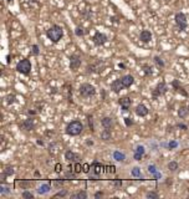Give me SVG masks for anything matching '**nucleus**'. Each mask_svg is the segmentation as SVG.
Segmentation results:
<instances>
[{
	"label": "nucleus",
	"mask_w": 189,
	"mask_h": 199,
	"mask_svg": "<svg viewBox=\"0 0 189 199\" xmlns=\"http://www.w3.org/2000/svg\"><path fill=\"white\" fill-rule=\"evenodd\" d=\"M46 36L51 43L57 44L62 39V36H64V30H62V28L60 25H52L50 29H47Z\"/></svg>",
	"instance_id": "nucleus-1"
},
{
	"label": "nucleus",
	"mask_w": 189,
	"mask_h": 199,
	"mask_svg": "<svg viewBox=\"0 0 189 199\" xmlns=\"http://www.w3.org/2000/svg\"><path fill=\"white\" fill-rule=\"evenodd\" d=\"M66 133L69 136H78L82 133L83 131V124L81 121H78V119H75V121L70 122L69 124L66 126Z\"/></svg>",
	"instance_id": "nucleus-2"
},
{
	"label": "nucleus",
	"mask_w": 189,
	"mask_h": 199,
	"mask_svg": "<svg viewBox=\"0 0 189 199\" xmlns=\"http://www.w3.org/2000/svg\"><path fill=\"white\" fill-rule=\"evenodd\" d=\"M78 93L83 98H90L96 95V88H95L91 83H82L78 88Z\"/></svg>",
	"instance_id": "nucleus-3"
},
{
	"label": "nucleus",
	"mask_w": 189,
	"mask_h": 199,
	"mask_svg": "<svg viewBox=\"0 0 189 199\" xmlns=\"http://www.w3.org/2000/svg\"><path fill=\"white\" fill-rule=\"evenodd\" d=\"M16 71L20 72V74H23V75H29L30 71H31V62H30V60L24 59L21 61H19L18 65H16Z\"/></svg>",
	"instance_id": "nucleus-4"
},
{
	"label": "nucleus",
	"mask_w": 189,
	"mask_h": 199,
	"mask_svg": "<svg viewBox=\"0 0 189 199\" xmlns=\"http://www.w3.org/2000/svg\"><path fill=\"white\" fill-rule=\"evenodd\" d=\"M174 20H176V24L178 26V29L180 31H184L188 26V21H187V16L184 13H177L176 16H174Z\"/></svg>",
	"instance_id": "nucleus-5"
},
{
	"label": "nucleus",
	"mask_w": 189,
	"mask_h": 199,
	"mask_svg": "<svg viewBox=\"0 0 189 199\" xmlns=\"http://www.w3.org/2000/svg\"><path fill=\"white\" fill-rule=\"evenodd\" d=\"M107 40H108V39H107V35L103 34V33H99V31H97V33L93 35V38H92L93 44L96 45V46H101V45H103V44H106Z\"/></svg>",
	"instance_id": "nucleus-6"
},
{
	"label": "nucleus",
	"mask_w": 189,
	"mask_h": 199,
	"mask_svg": "<svg viewBox=\"0 0 189 199\" xmlns=\"http://www.w3.org/2000/svg\"><path fill=\"white\" fill-rule=\"evenodd\" d=\"M82 64V60H81V56H78V55H72L70 57V69L72 71H76L80 69V66Z\"/></svg>",
	"instance_id": "nucleus-7"
},
{
	"label": "nucleus",
	"mask_w": 189,
	"mask_h": 199,
	"mask_svg": "<svg viewBox=\"0 0 189 199\" xmlns=\"http://www.w3.org/2000/svg\"><path fill=\"white\" fill-rule=\"evenodd\" d=\"M167 85H166V82L164 81H162L159 82L158 85H157V87L153 90V92H152V95H153V97H159L162 95H164V93L167 92Z\"/></svg>",
	"instance_id": "nucleus-8"
},
{
	"label": "nucleus",
	"mask_w": 189,
	"mask_h": 199,
	"mask_svg": "<svg viewBox=\"0 0 189 199\" xmlns=\"http://www.w3.org/2000/svg\"><path fill=\"white\" fill-rule=\"evenodd\" d=\"M118 103L121 104V107H122V111L127 112V111H129L131 104H132V101H131L129 97H122V98L118 99Z\"/></svg>",
	"instance_id": "nucleus-9"
},
{
	"label": "nucleus",
	"mask_w": 189,
	"mask_h": 199,
	"mask_svg": "<svg viewBox=\"0 0 189 199\" xmlns=\"http://www.w3.org/2000/svg\"><path fill=\"white\" fill-rule=\"evenodd\" d=\"M101 124H102V127L104 129H112L113 128V126H114V121H113V118L112 117H103L102 118V121H101Z\"/></svg>",
	"instance_id": "nucleus-10"
},
{
	"label": "nucleus",
	"mask_w": 189,
	"mask_h": 199,
	"mask_svg": "<svg viewBox=\"0 0 189 199\" xmlns=\"http://www.w3.org/2000/svg\"><path fill=\"white\" fill-rule=\"evenodd\" d=\"M123 88H126V87L123 86L122 80H121V78H118V80H114V81L111 83V90H112L113 92H116V93L121 92V91L123 90Z\"/></svg>",
	"instance_id": "nucleus-11"
},
{
	"label": "nucleus",
	"mask_w": 189,
	"mask_h": 199,
	"mask_svg": "<svg viewBox=\"0 0 189 199\" xmlns=\"http://www.w3.org/2000/svg\"><path fill=\"white\" fill-rule=\"evenodd\" d=\"M136 114L139 117H146L147 114H148V108H147L146 104H143V103L138 104V106L136 107Z\"/></svg>",
	"instance_id": "nucleus-12"
},
{
	"label": "nucleus",
	"mask_w": 189,
	"mask_h": 199,
	"mask_svg": "<svg viewBox=\"0 0 189 199\" xmlns=\"http://www.w3.org/2000/svg\"><path fill=\"white\" fill-rule=\"evenodd\" d=\"M50 190H51V185L49 184V183H41V184L38 187V189H36V192H38L40 195L47 194Z\"/></svg>",
	"instance_id": "nucleus-13"
},
{
	"label": "nucleus",
	"mask_w": 189,
	"mask_h": 199,
	"mask_svg": "<svg viewBox=\"0 0 189 199\" xmlns=\"http://www.w3.org/2000/svg\"><path fill=\"white\" fill-rule=\"evenodd\" d=\"M139 40L142 41V43H149V41L152 40V33L149 30H143V31H141V34H139Z\"/></svg>",
	"instance_id": "nucleus-14"
},
{
	"label": "nucleus",
	"mask_w": 189,
	"mask_h": 199,
	"mask_svg": "<svg viewBox=\"0 0 189 199\" xmlns=\"http://www.w3.org/2000/svg\"><path fill=\"white\" fill-rule=\"evenodd\" d=\"M122 83H123V86L126 87V88H128V87H131L133 85V82H134V77L132 76V75H124L122 78Z\"/></svg>",
	"instance_id": "nucleus-15"
},
{
	"label": "nucleus",
	"mask_w": 189,
	"mask_h": 199,
	"mask_svg": "<svg viewBox=\"0 0 189 199\" xmlns=\"http://www.w3.org/2000/svg\"><path fill=\"white\" fill-rule=\"evenodd\" d=\"M102 69H103V66H101V61H96L95 64L87 67V71L88 72H101Z\"/></svg>",
	"instance_id": "nucleus-16"
},
{
	"label": "nucleus",
	"mask_w": 189,
	"mask_h": 199,
	"mask_svg": "<svg viewBox=\"0 0 189 199\" xmlns=\"http://www.w3.org/2000/svg\"><path fill=\"white\" fill-rule=\"evenodd\" d=\"M103 168H104V167H103L102 164H99V163H97V162H95V163L91 166V174L99 176Z\"/></svg>",
	"instance_id": "nucleus-17"
},
{
	"label": "nucleus",
	"mask_w": 189,
	"mask_h": 199,
	"mask_svg": "<svg viewBox=\"0 0 189 199\" xmlns=\"http://www.w3.org/2000/svg\"><path fill=\"white\" fill-rule=\"evenodd\" d=\"M34 119L33 118H26L25 121L21 123V128L25 129V131H31L34 128Z\"/></svg>",
	"instance_id": "nucleus-18"
},
{
	"label": "nucleus",
	"mask_w": 189,
	"mask_h": 199,
	"mask_svg": "<svg viewBox=\"0 0 189 199\" xmlns=\"http://www.w3.org/2000/svg\"><path fill=\"white\" fill-rule=\"evenodd\" d=\"M65 159L67 162H77L78 154H76L75 152H72V151H67L65 153Z\"/></svg>",
	"instance_id": "nucleus-19"
},
{
	"label": "nucleus",
	"mask_w": 189,
	"mask_h": 199,
	"mask_svg": "<svg viewBox=\"0 0 189 199\" xmlns=\"http://www.w3.org/2000/svg\"><path fill=\"white\" fill-rule=\"evenodd\" d=\"M113 159L117 162H124L126 161V154L121 151H114L113 152Z\"/></svg>",
	"instance_id": "nucleus-20"
},
{
	"label": "nucleus",
	"mask_w": 189,
	"mask_h": 199,
	"mask_svg": "<svg viewBox=\"0 0 189 199\" xmlns=\"http://www.w3.org/2000/svg\"><path fill=\"white\" fill-rule=\"evenodd\" d=\"M188 113H189V108L185 106H180L179 109H178V116L180 118H185L188 116Z\"/></svg>",
	"instance_id": "nucleus-21"
},
{
	"label": "nucleus",
	"mask_w": 189,
	"mask_h": 199,
	"mask_svg": "<svg viewBox=\"0 0 189 199\" xmlns=\"http://www.w3.org/2000/svg\"><path fill=\"white\" fill-rule=\"evenodd\" d=\"M111 129H103L101 132V139L103 141H109L111 139Z\"/></svg>",
	"instance_id": "nucleus-22"
},
{
	"label": "nucleus",
	"mask_w": 189,
	"mask_h": 199,
	"mask_svg": "<svg viewBox=\"0 0 189 199\" xmlns=\"http://www.w3.org/2000/svg\"><path fill=\"white\" fill-rule=\"evenodd\" d=\"M131 174H132V177H134V178H142L143 177L142 176V172H141L139 167H133L132 171H131Z\"/></svg>",
	"instance_id": "nucleus-23"
},
{
	"label": "nucleus",
	"mask_w": 189,
	"mask_h": 199,
	"mask_svg": "<svg viewBox=\"0 0 189 199\" xmlns=\"http://www.w3.org/2000/svg\"><path fill=\"white\" fill-rule=\"evenodd\" d=\"M71 198H76V199H86V198H87V193H86L85 190H80V192L75 193V194H72Z\"/></svg>",
	"instance_id": "nucleus-24"
},
{
	"label": "nucleus",
	"mask_w": 189,
	"mask_h": 199,
	"mask_svg": "<svg viewBox=\"0 0 189 199\" xmlns=\"http://www.w3.org/2000/svg\"><path fill=\"white\" fill-rule=\"evenodd\" d=\"M133 152H136V153H141V154H143V156H144V153H146V148H144V146H142V144H137V146L134 147Z\"/></svg>",
	"instance_id": "nucleus-25"
},
{
	"label": "nucleus",
	"mask_w": 189,
	"mask_h": 199,
	"mask_svg": "<svg viewBox=\"0 0 189 199\" xmlns=\"http://www.w3.org/2000/svg\"><path fill=\"white\" fill-rule=\"evenodd\" d=\"M75 35L78 36V38H81V36L85 35V30H83V28H81V26H76V29H75Z\"/></svg>",
	"instance_id": "nucleus-26"
},
{
	"label": "nucleus",
	"mask_w": 189,
	"mask_h": 199,
	"mask_svg": "<svg viewBox=\"0 0 189 199\" xmlns=\"http://www.w3.org/2000/svg\"><path fill=\"white\" fill-rule=\"evenodd\" d=\"M76 172L75 171H73V169H71V171H69V172H66V173H65V177L67 178V179H75V178H76Z\"/></svg>",
	"instance_id": "nucleus-27"
},
{
	"label": "nucleus",
	"mask_w": 189,
	"mask_h": 199,
	"mask_svg": "<svg viewBox=\"0 0 189 199\" xmlns=\"http://www.w3.org/2000/svg\"><path fill=\"white\" fill-rule=\"evenodd\" d=\"M168 169L172 172H176L178 169V163L177 162H169V163H168Z\"/></svg>",
	"instance_id": "nucleus-28"
},
{
	"label": "nucleus",
	"mask_w": 189,
	"mask_h": 199,
	"mask_svg": "<svg viewBox=\"0 0 189 199\" xmlns=\"http://www.w3.org/2000/svg\"><path fill=\"white\" fill-rule=\"evenodd\" d=\"M21 197H23L24 199H34V194H33L31 192H29V190H24L23 194H21Z\"/></svg>",
	"instance_id": "nucleus-29"
},
{
	"label": "nucleus",
	"mask_w": 189,
	"mask_h": 199,
	"mask_svg": "<svg viewBox=\"0 0 189 199\" xmlns=\"http://www.w3.org/2000/svg\"><path fill=\"white\" fill-rule=\"evenodd\" d=\"M73 171H75L77 174L81 173V171H83V166H81L80 163H78V162H76V163L73 164Z\"/></svg>",
	"instance_id": "nucleus-30"
},
{
	"label": "nucleus",
	"mask_w": 189,
	"mask_h": 199,
	"mask_svg": "<svg viewBox=\"0 0 189 199\" xmlns=\"http://www.w3.org/2000/svg\"><path fill=\"white\" fill-rule=\"evenodd\" d=\"M10 192L11 190H10L8 187H4V185L0 187V194L1 195H8V194H10Z\"/></svg>",
	"instance_id": "nucleus-31"
},
{
	"label": "nucleus",
	"mask_w": 189,
	"mask_h": 199,
	"mask_svg": "<svg viewBox=\"0 0 189 199\" xmlns=\"http://www.w3.org/2000/svg\"><path fill=\"white\" fill-rule=\"evenodd\" d=\"M148 172L151 173V176H153V174H156L157 172H158V168H157L154 164H149L148 166Z\"/></svg>",
	"instance_id": "nucleus-32"
},
{
	"label": "nucleus",
	"mask_w": 189,
	"mask_h": 199,
	"mask_svg": "<svg viewBox=\"0 0 189 199\" xmlns=\"http://www.w3.org/2000/svg\"><path fill=\"white\" fill-rule=\"evenodd\" d=\"M4 174L6 176V177L13 176L14 174V168H13V167H6V168L4 169Z\"/></svg>",
	"instance_id": "nucleus-33"
},
{
	"label": "nucleus",
	"mask_w": 189,
	"mask_h": 199,
	"mask_svg": "<svg viewBox=\"0 0 189 199\" xmlns=\"http://www.w3.org/2000/svg\"><path fill=\"white\" fill-rule=\"evenodd\" d=\"M154 62L157 65H158L159 67H164V61L161 59L159 56H154Z\"/></svg>",
	"instance_id": "nucleus-34"
},
{
	"label": "nucleus",
	"mask_w": 189,
	"mask_h": 199,
	"mask_svg": "<svg viewBox=\"0 0 189 199\" xmlns=\"http://www.w3.org/2000/svg\"><path fill=\"white\" fill-rule=\"evenodd\" d=\"M39 46L38 45H36V44H34L33 46H31V54H33L34 56H38L39 55Z\"/></svg>",
	"instance_id": "nucleus-35"
},
{
	"label": "nucleus",
	"mask_w": 189,
	"mask_h": 199,
	"mask_svg": "<svg viewBox=\"0 0 189 199\" xmlns=\"http://www.w3.org/2000/svg\"><path fill=\"white\" fill-rule=\"evenodd\" d=\"M146 197L148 199H158V194H157L156 192H148L146 194Z\"/></svg>",
	"instance_id": "nucleus-36"
},
{
	"label": "nucleus",
	"mask_w": 189,
	"mask_h": 199,
	"mask_svg": "<svg viewBox=\"0 0 189 199\" xmlns=\"http://www.w3.org/2000/svg\"><path fill=\"white\" fill-rule=\"evenodd\" d=\"M104 168H106L107 173H116V167L114 166H106Z\"/></svg>",
	"instance_id": "nucleus-37"
},
{
	"label": "nucleus",
	"mask_w": 189,
	"mask_h": 199,
	"mask_svg": "<svg viewBox=\"0 0 189 199\" xmlns=\"http://www.w3.org/2000/svg\"><path fill=\"white\" fill-rule=\"evenodd\" d=\"M67 194H69V193H67V190H66V189H64V190H60V192H57L54 197H55V198H56V197H61V198H62V197H66Z\"/></svg>",
	"instance_id": "nucleus-38"
},
{
	"label": "nucleus",
	"mask_w": 189,
	"mask_h": 199,
	"mask_svg": "<svg viewBox=\"0 0 189 199\" xmlns=\"http://www.w3.org/2000/svg\"><path fill=\"white\" fill-rule=\"evenodd\" d=\"M143 71H144L146 75H152V67L148 66V65H144V66H143Z\"/></svg>",
	"instance_id": "nucleus-39"
},
{
	"label": "nucleus",
	"mask_w": 189,
	"mask_h": 199,
	"mask_svg": "<svg viewBox=\"0 0 189 199\" xmlns=\"http://www.w3.org/2000/svg\"><path fill=\"white\" fill-rule=\"evenodd\" d=\"M15 102V95H9L8 97H6V103L8 104H11V103H14Z\"/></svg>",
	"instance_id": "nucleus-40"
},
{
	"label": "nucleus",
	"mask_w": 189,
	"mask_h": 199,
	"mask_svg": "<svg viewBox=\"0 0 189 199\" xmlns=\"http://www.w3.org/2000/svg\"><path fill=\"white\" fill-rule=\"evenodd\" d=\"M177 147H178V143L176 142V141H171V142L168 143V148H169V149H174Z\"/></svg>",
	"instance_id": "nucleus-41"
},
{
	"label": "nucleus",
	"mask_w": 189,
	"mask_h": 199,
	"mask_svg": "<svg viewBox=\"0 0 189 199\" xmlns=\"http://www.w3.org/2000/svg\"><path fill=\"white\" fill-rule=\"evenodd\" d=\"M52 184H54L56 188H60V187H62V184H64V181L57 179V181H54V182H52Z\"/></svg>",
	"instance_id": "nucleus-42"
},
{
	"label": "nucleus",
	"mask_w": 189,
	"mask_h": 199,
	"mask_svg": "<svg viewBox=\"0 0 189 199\" xmlns=\"http://www.w3.org/2000/svg\"><path fill=\"white\" fill-rule=\"evenodd\" d=\"M113 185H114L116 189H119V188L122 187V181H121V179H116V181L113 182Z\"/></svg>",
	"instance_id": "nucleus-43"
},
{
	"label": "nucleus",
	"mask_w": 189,
	"mask_h": 199,
	"mask_svg": "<svg viewBox=\"0 0 189 199\" xmlns=\"http://www.w3.org/2000/svg\"><path fill=\"white\" fill-rule=\"evenodd\" d=\"M88 126H90V129L93 132L95 128H93V118H92V116H88Z\"/></svg>",
	"instance_id": "nucleus-44"
},
{
	"label": "nucleus",
	"mask_w": 189,
	"mask_h": 199,
	"mask_svg": "<svg viewBox=\"0 0 189 199\" xmlns=\"http://www.w3.org/2000/svg\"><path fill=\"white\" fill-rule=\"evenodd\" d=\"M177 92H179V93H182V95H183V96H184V97H187V96H188V92H185V91H184V88H183V87H180V86H179V87H178V88H177Z\"/></svg>",
	"instance_id": "nucleus-45"
},
{
	"label": "nucleus",
	"mask_w": 189,
	"mask_h": 199,
	"mask_svg": "<svg viewBox=\"0 0 189 199\" xmlns=\"http://www.w3.org/2000/svg\"><path fill=\"white\" fill-rule=\"evenodd\" d=\"M90 169H91V166H90V164H87V163L83 164V171H82V172H85V173H90Z\"/></svg>",
	"instance_id": "nucleus-46"
},
{
	"label": "nucleus",
	"mask_w": 189,
	"mask_h": 199,
	"mask_svg": "<svg viewBox=\"0 0 189 199\" xmlns=\"http://www.w3.org/2000/svg\"><path fill=\"white\" fill-rule=\"evenodd\" d=\"M61 171H62V164L57 163V164L55 166V172H56V173H61Z\"/></svg>",
	"instance_id": "nucleus-47"
},
{
	"label": "nucleus",
	"mask_w": 189,
	"mask_h": 199,
	"mask_svg": "<svg viewBox=\"0 0 189 199\" xmlns=\"http://www.w3.org/2000/svg\"><path fill=\"white\" fill-rule=\"evenodd\" d=\"M142 157H143V154H141V153H136V152H134L133 158H134L136 161H141V159H142Z\"/></svg>",
	"instance_id": "nucleus-48"
},
{
	"label": "nucleus",
	"mask_w": 189,
	"mask_h": 199,
	"mask_svg": "<svg viewBox=\"0 0 189 199\" xmlns=\"http://www.w3.org/2000/svg\"><path fill=\"white\" fill-rule=\"evenodd\" d=\"M124 122H126V126H132L133 124V121H132V118H124Z\"/></svg>",
	"instance_id": "nucleus-49"
},
{
	"label": "nucleus",
	"mask_w": 189,
	"mask_h": 199,
	"mask_svg": "<svg viewBox=\"0 0 189 199\" xmlns=\"http://www.w3.org/2000/svg\"><path fill=\"white\" fill-rule=\"evenodd\" d=\"M172 86H173V87H174L176 90H177V88L179 87V82H178V80H173V82H172Z\"/></svg>",
	"instance_id": "nucleus-50"
},
{
	"label": "nucleus",
	"mask_w": 189,
	"mask_h": 199,
	"mask_svg": "<svg viewBox=\"0 0 189 199\" xmlns=\"http://www.w3.org/2000/svg\"><path fill=\"white\" fill-rule=\"evenodd\" d=\"M153 178H154V179H161V178H162V173H159V172H157L156 174H153Z\"/></svg>",
	"instance_id": "nucleus-51"
},
{
	"label": "nucleus",
	"mask_w": 189,
	"mask_h": 199,
	"mask_svg": "<svg viewBox=\"0 0 189 199\" xmlns=\"http://www.w3.org/2000/svg\"><path fill=\"white\" fill-rule=\"evenodd\" d=\"M99 197H103V192H97L95 194V198H99Z\"/></svg>",
	"instance_id": "nucleus-52"
},
{
	"label": "nucleus",
	"mask_w": 189,
	"mask_h": 199,
	"mask_svg": "<svg viewBox=\"0 0 189 199\" xmlns=\"http://www.w3.org/2000/svg\"><path fill=\"white\" fill-rule=\"evenodd\" d=\"M178 127L182 128V129H187V128H188L187 126H185V124H183V123H179V124H178Z\"/></svg>",
	"instance_id": "nucleus-53"
},
{
	"label": "nucleus",
	"mask_w": 189,
	"mask_h": 199,
	"mask_svg": "<svg viewBox=\"0 0 189 199\" xmlns=\"http://www.w3.org/2000/svg\"><path fill=\"white\" fill-rule=\"evenodd\" d=\"M92 144H93L92 141H87V146H92Z\"/></svg>",
	"instance_id": "nucleus-54"
},
{
	"label": "nucleus",
	"mask_w": 189,
	"mask_h": 199,
	"mask_svg": "<svg viewBox=\"0 0 189 199\" xmlns=\"http://www.w3.org/2000/svg\"><path fill=\"white\" fill-rule=\"evenodd\" d=\"M38 144H40V146H44V142H43V141H38Z\"/></svg>",
	"instance_id": "nucleus-55"
},
{
	"label": "nucleus",
	"mask_w": 189,
	"mask_h": 199,
	"mask_svg": "<svg viewBox=\"0 0 189 199\" xmlns=\"http://www.w3.org/2000/svg\"><path fill=\"white\" fill-rule=\"evenodd\" d=\"M118 66L121 67V69H124V65H123V64H118Z\"/></svg>",
	"instance_id": "nucleus-56"
},
{
	"label": "nucleus",
	"mask_w": 189,
	"mask_h": 199,
	"mask_svg": "<svg viewBox=\"0 0 189 199\" xmlns=\"http://www.w3.org/2000/svg\"><path fill=\"white\" fill-rule=\"evenodd\" d=\"M29 113H30V114H35L36 112H35V111H31V109H30V111H29Z\"/></svg>",
	"instance_id": "nucleus-57"
},
{
	"label": "nucleus",
	"mask_w": 189,
	"mask_h": 199,
	"mask_svg": "<svg viewBox=\"0 0 189 199\" xmlns=\"http://www.w3.org/2000/svg\"><path fill=\"white\" fill-rule=\"evenodd\" d=\"M10 1H13V0H8V3H10Z\"/></svg>",
	"instance_id": "nucleus-58"
},
{
	"label": "nucleus",
	"mask_w": 189,
	"mask_h": 199,
	"mask_svg": "<svg viewBox=\"0 0 189 199\" xmlns=\"http://www.w3.org/2000/svg\"><path fill=\"white\" fill-rule=\"evenodd\" d=\"M188 108H189V106H188Z\"/></svg>",
	"instance_id": "nucleus-59"
}]
</instances>
